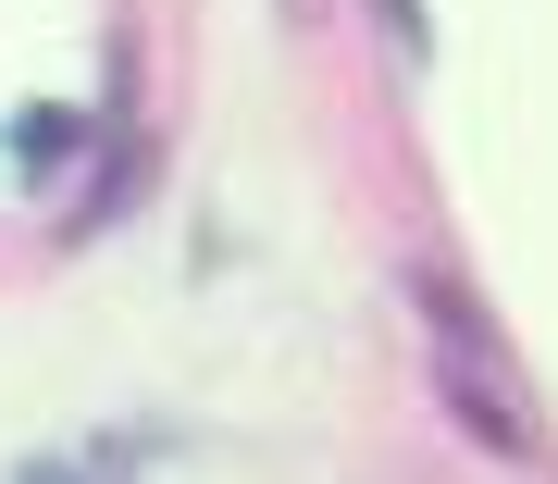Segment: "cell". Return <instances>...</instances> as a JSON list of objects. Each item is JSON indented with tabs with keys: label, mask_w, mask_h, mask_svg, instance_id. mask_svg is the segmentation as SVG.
<instances>
[{
	"label": "cell",
	"mask_w": 558,
	"mask_h": 484,
	"mask_svg": "<svg viewBox=\"0 0 558 484\" xmlns=\"http://www.w3.org/2000/svg\"><path fill=\"white\" fill-rule=\"evenodd\" d=\"M435 398L459 410V423H472L484 447H497V460H534V423H521L509 410V373H472V361H435Z\"/></svg>",
	"instance_id": "6da1fadb"
},
{
	"label": "cell",
	"mask_w": 558,
	"mask_h": 484,
	"mask_svg": "<svg viewBox=\"0 0 558 484\" xmlns=\"http://www.w3.org/2000/svg\"><path fill=\"white\" fill-rule=\"evenodd\" d=\"M0 137H13V161H25V174H38V186H50V174H62V161H75V149H87V124L38 100V112H13V124H0Z\"/></svg>",
	"instance_id": "7a4b0ae2"
},
{
	"label": "cell",
	"mask_w": 558,
	"mask_h": 484,
	"mask_svg": "<svg viewBox=\"0 0 558 484\" xmlns=\"http://www.w3.org/2000/svg\"><path fill=\"white\" fill-rule=\"evenodd\" d=\"M385 25H398V50H410V62L435 50V25H422V0H385Z\"/></svg>",
	"instance_id": "3957f363"
},
{
	"label": "cell",
	"mask_w": 558,
	"mask_h": 484,
	"mask_svg": "<svg viewBox=\"0 0 558 484\" xmlns=\"http://www.w3.org/2000/svg\"><path fill=\"white\" fill-rule=\"evenodd\" d=\"M13 484H75V472H62V460H25V472H13Z\"/></svg>",
	"instance_id": "277c9868"
}]
</instances>
